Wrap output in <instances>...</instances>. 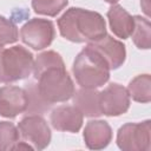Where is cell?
<instances>
[{"label": "cell", "instance_id": "cell-1", "mask_svg": "<svg viewBox=\"0 0 151 151\" xmlns=\"http://www.w3.org/2000/svg\"><path fill=\"white\" fill-rule=\"evenodd\" d=\"M60 34L73 42H92L106 35L104 18L92 11L83 8H70L59 19Z\"/></svg>", "mask_w": 151, "mask_h": 151}, {"label": "cell", "instance_id": "cell-2", "mask_svg": "<svg viewBox=\"0 0 151 151\" xmlns=\"http://www.w3.org/2000/svg\"><path fill=\"white\" fill-rule=\"evenodd\" d=\"M72 71L77 83L84 88L99 87L110 78L109 64L90 45L77 55Z\"/></svg>", "mask_w": 151, "mask_h": 151}, {"label": "cell", "instance_id": "cell-3", "mask_svg": "<svg viewBox=\"0 0 151 151\" xmlns=\"http://www.w3.org/2000/svg\"><path fill=\"white\" fill-rule=\"evenodd\" d=\"M33 54L22 46H0V83H12L27 78L33 71Z\"/></svg>", "mask_w": 151, "mask_h": 151}, {"label": "cell", "instance_id": "cell-4", "mask_svg": "<svg viewBox=\"0 0 151 151\" xmlns=\"http://www.w3.org/2000/svg\"><path fill=\"white\" fill-rule=\"evenodd\" d=\"M38 91L50 105L68 100L74 93V86L65 67H53L42 72L38 78Z\"/></svg>", "mask_w": 151, "mask_h": 151}, {"label": "cell", "instance_id": "cell-5", "mask_svg": "<svg viewBox=\"0 0 151 151\" xmlns=\"http://www.w3.org/2000/svg\"><path fill=\"white\" fill-rule=\"evenodd\" d=\"M150 120L123 125L117 134V145L123 151H147L151 140Z\"/></svg>", "mask_w": 151, "mask_h": 151}, {"label": "cell", "instance_id": "cell-6", "mask_svg": "<svg viewBox=\"0 0 151 151\" xmlns=\"http://www.w3.org/2000/svg\"><path fill=\"white\" fill-rule=\"evenodd\" d=\"M54 35V25L46 19H31L20 29L21 40L33 50H42L50 46Z\"/></svg>", "mask_w": 151, "mask_h": 151}, {"label": "cell", "instance_id": "cell-7", "mask_svg": "<svg viewBox=\"0 0 151 151\" xmlns=\"http://www.w3.org/2000/svg\"><path fill=\"white\" fill-rule=\"evenodd\" d=\"M18 131L22 139L37 150L45 149L51 142V130L45 119L38 114L22 118L18 124Z\"/></svg>", "mask_w": 151, "mask_h": 151}, {"label": "cell", "instance_id": "cell-8", "mask_svg": "<svg viewBox=\"0 0 151 151\" xmlns=\"http://www.w3.org/2000/svg\"><path fill=\"white\" fill-rule=\"evenodd\" d=\"M101 113L106 116H120L129 110L130 96L127 90L119 84H110L99 92Z\"/></svg>", "mask_w": 151, "mask_h": 151}, {"label": "cell", "instance_id": "cell-9", "mask_svg": "<svg viewBox=\"0 0 151 151\" xmlns=\"http://www.w3.org/2000/svg\"><path fill=\"white\" fill-rule=\"evenodd\" d=\"M27 94L18 86H4L0 88V116L14 118L27 110Z\"/></svg>", "mask_w": 151, "mask_h": 151}, {"label": "cell", "instance_id": "cell-10", "mask_svg": "<svg viewBox=\"0 0 151 151\" xmlns=\"http://www.w3.org/2000/svg\"><path fill=\"white\" fill-rule=\"evenodd\" d=\"M87 45L93 47L106 60L110 70L118 68L125 61L126 51H125L124 44L113 39L110 35H104L101 39L88 42Z\"/></svg>", "mask_w": 151, "mask_h": 151}, {"label": "cell", "instance_id": "cell-11", "mask_svg": "<svg viewBox=\"0 0 151 151\" xmlns=\"http://www.w3.org/2000/svg\"><path fill=\"white\" fill-rule=\"evenodd\" d=\"M51 124L58 131L74 133L83 125V114L76 106H59L51 113Z\"/></svg>", "mask_w": 151, "mask_h": 151}, {"label": "cell", "instance_id": "cell-12", "mask_svg": "<svg viewBox=\"0 0 151 151\" xmlns=\"http://www.w3.org/2000/svg\"><path fill=\"white\" fill-rule=\"evenodd\" d=\"M112 139V130L104 120H90L84 130V140L88 149L100 150L109 145Z\"/></svg>", "mask_w": 151, "mask_h": 151}, {"label": "cell", "instance_id": "cell-13", "mask_svg": "<svg viewBox=\"0 0 151 151\" xmlns=\"http://www.w3.org/2000/svg\"><path fill=\"white\" fill-rule=\"evenodd\" d=\"M107 18L112 32L118 38L126 39L131 35L134 27L133 17H131L129 12H126L122 6L119 5L111 6L107 12Z\"/></svg>", "mask_w": 151, "mask_h": 151}, {"label": "cell", "instance_id": "cell-14", "mask_svg": "<svg viewBox=\"0 0 151 151\" xmlns=\"http://www.w3.org/2000/svg\"><path fill=\"white\" fill-rule=\"evenodd\" d=\"M73 98L74 106L80 111L83 116L86 117H99L101 116L99 92L94 88H80L77 91Z\"/></svg>", "mask_w": 151, "mask_h": 151}, {"label": "cell", "instance_id": "cell-15", "mask_svg": "<svg viewBox=\"0 0 151 151\" xmlns=\"http://www.w3.org/2000/svg\"><path fill=\"white\" fill-rule=\"evenodd\" d=\"M127 93L133 100L149 103L151 100V78L149 74L138 76L132 79L127 87Z\"/></svg>", "mask_w": 151, "mask_h": 151}, {"label": "cell", "instance_id": "cell-16", "mask_svg": "<svg viewBox=\"0 0 151 151\" xmlns=\"http://www.w3.org/2000/svg\"><path fill=\"white\" fill-rule=\"evenodd\" d=\"M134 27L131 33L132 40L138 48L147 50L151 45V35H150V21L139 15L133 17Z\"/></svg>", "mask_w": 151, "mask_h": 151}, {"label": "cell", "instance_id": "cell-17", "mask_svg": "<svg viewBox=\"0 0 151 151\" xmlns=\"http://www.w3.org/2000/svg\"><path fill=\"white\" fill-rule=\"evenodd\" d=\"M53 67H65L64 60L59 53L54 51H46L38 55L33 65V74L37 79L42 72Z\"/></svg>", "mask_w": 151, "mask_h": 151}, {"label": "cell", "instance_id": "cell-18", "mask_svg": "<svg viewBox=\"0 0 151 151\" xmlns=\"http://www.w3.org/2000/svg\"><path fill=\"white\" fill-rule=\"evenodd\" d=\"M19 142V131L9 122H0V151L13 150Z\"/></svg>", "mask_w": 151, "mask_h": 151}, {"label": "cell", "instance_id": "cell-19", "mask_svg": "<svg viewBox=\"0 0 151 151\" xmlns=\"http://www.w3.org/2000/svg\"><path fill=\"white\" fill-rule=\"evenodd\" d=\"M68 0H32V7L35 13L55 17L67 5Z\"/></svg>", "mask_w": 151, "mask_h": 151}, {"label": "cell", "instance_id": "cell-20", "mask_svg": "<svg viewBox=\"0 0 151 151\" xmlns=\"http://www.w3.org/2000/svg\"><path fill=\"white\" fill-rule=\"evenodd\" d=\"M26 94H27V99H28V104H27V110L28 112H33V113H41L44 111H46L51 105L44 100V98L40 96L37 84L31 83L29 86L26 87Z\"/></svg>", "mask_w": 151, "mask_h": 151}, {"label": "cell", "instance_id": "cell-21", "mask_svg": "<svg viewBox=\"0 0 151 151\" xmlns=\"http://www.w3.org/2000/svg\"><path fill=\"white\" fill-rule=\"evenodd\" d=\"M18 40V28L14 22L0 15V46L13 44Z\"/></svg>", "mask_w": 151, "mask_h": 151}, {"label": "cell", "instance_id": "cell-22", "mask_svg": "<svg viewBox=\"0 0 151 151\" xmlns=\"http://www.w3.org/2000/svg\"><path fill=\"white\" fill-rule=\"evenodd\" d=\"M106 2H110V4H116L117 1H119V0H105Z\"/></svg>", "mask_w": 151, "mask_h": 151}]
</instances>
